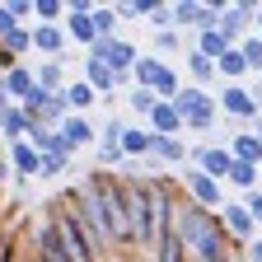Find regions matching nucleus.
<instances>
[{"label": "nucleus", "mask_w": 262, "mask_h": 262, "mask_svg": "<svg viewBox=\"0 0 262 262\" xmlns=\"http://www.w3.org/2000/svg\"><path fill=\"white\" fill-rule=\"evenodd\" d=\"M178 89H183L178 66H173V61H164V66H159V75H155V94L164 98V103H173V98H178Z\"/></svg>", "instance_id": "obj_24"}, {"label": "nucleus", "mask_w": 262, "mask_h": 262, "mask_svg": "<svg viewBox=\"0 0 262 262\" xmlns=\"http://www.w3.org/2000/svg\"><path fill=\"white\" fill-rule=\"evenodd\" d=\"M122 131H126V117H103V126H98V141H113V145H122Z\"/></svg>", "instance_id": "obj_37"}, {"label": "nucleus", "mask_w": 262, "mask_h": 262, "mask_svg": "<svg viewBox=\"0 0 262 262\" xmlns=\"http://www.w3.org/2000/svg\"><path fill=\"white\" fill-rule=\"evenodd\" d=\"M94 28H98V38L117 42V38H122V19H117V10H113V5H94Z\"/></svg>", "instance_id": "obj_28"}, {"label": "nucleus", "mask_w": 262, "mask_h": 262, "mask_svg": "<svg viewBox=\"0 0 262 262\" xmlns=\"http://www.w3.org/2000/svg\"><path fill=\"white\" fill-rule=\"evenodd\" d=\"M220 262H244V257H239V253H234V257H220Z\"/></svg>", "instance_id": "obj_48"}, {"label": "nucleus", "mask_w": 262, "mask_h": 262, "mask_svg": "<svg viewBox=\"0 0 262 262\" xmlns=\"http://www.w3.org/2000/svg\"><path fill=\"white\" fill-rule=\"evenodd\" d=\"M187 164H196L202 173H211L215 183H225L229 169H234V155H229V145H192Z\"/></svg>", "instance_id": "obj_9"}, {"label": "nucleus", "mask_w": 262, "mask_h": 262, "mask_svg": "<svg viewBox=\"0 0 262 262\" xmlns=\"http://www.w3.org/2000/svg\"><path fill=\"white\" fill-rule=\"evenodd\" d=\"M66 202H71V211L84 220V229L98 239V248L108 253V248H113V234H108V215H103V206H98V196H94L89 187L75 183V187H66Z\"/></svg>", "instance_id": "obj_4"}, {"label": "nucleus", "mask_w": 262, "mask_h": 262, "mask_svg": "<svg viewBox=\"0 0 262 262\" xmlns=\"http://www.w3.org/2000/svg\"><path fill=\"white\" fill-rule=\"evenodd\" d=\"M66 28L61 24H33V52H38L42 61H61L66 56Z\"/></svg>", "instance_id": "obj_11"}, {"label": "nucleus", "mask_w": 262, "mask_h": 262, "mask_svg": "<svg viewBox=\"0 0 262 262\" xmlns=\"http://www.w3.org/2000/svg\"><path fill=\"white\" fill-rule=\"evenodd\" d=\"M229 155H234L239 164H253V169H262V141L253 136L248 126H244V131H234V136H229Z\"/></svg>", "instance_id": "obj_17"}, {"label": "nucleus", "mask_w": 262, "mask_h": 262, "mask_svg": "<svg viewBox=\"0 0 262 262\" xmlns=\"http://www.w3.org/2000/svg\"><path fill=\"white\" fill-rule=\"evenodd\" d=\"M61 28H66V38H71V42H80L84 52L98 42V28H94V10H89V14H66V24H61Z\"/></svg>", "instance_id": "obj_18"}, {"label": "nucleus", "mask_w": 262, "mask_h": 262, "mask_svg": "<svg viewBox=\"0 0 262 262\" xmlns=\"http://www.w3.org/2000/svg\"><path fill=\"white\" fill-rule=\"evenodd\" d=\"M183 66H187V75H192V84H196V89H211V80H215V61H206L202 52L192 47V52L183 56Z\"/></svg>", "instance_id": "obj_23"}, {"label": "nucleus", "mask_w": 262, "mask_h": 262, "mask_svg": "<svg viewBox=\"0 0 262 262\" xmlns=\"http://www.w3.org/2000/svg\"><path fill=\"white\" fill-rule=\"evenodd\" d=\"M122 178V173H117ZM131 187V248L155 253V244L173 229V183L164 173H145V178H122Z\"/></svg>", "instance_id": "obj_1"}, {"label": "nucleus", "mask_w": 262, "mask_h": 262, "mask_svg": "<svg viewBox=\"0 0 262 262\" xmlns=\"http://www.w3.org/2000/svg\"><path fill=\"white\" fill-rule=\"evenodd\" d=\"M173 229H178V239L187 244V257H192V262L234 257V244H229L220 215H215V211H202L192 196H178V206H173Z\"/></svg>", "instance_id": "obj_2"}, {"label": "nucleus", "mask_w": 262, "mask_h": 262, "mask_svg": "<svg viewBox=\"0 0 262 262\" xmlns=\"http://www.w3.org/2000/svg\"><path fill=\"white\" fill-rule=\"evenodd\" d=\"M61 173H71V159H61V155H42V178H61Z\"/></svg>", "instance_id": "obj_40"}, {"label": "nucleus", "mask_w": 262, "mask_h": 262, "mask_svg": "<svg viewBox=\"0 0 262 262\" xmlns=\"http://www.w3.org/2000/svg\"><path fill=\"white\" fill-rule=\"evenodd\" d=\"M10 173H14V169H10L5 159H0V187H5V178H10Z\"/></svg>", "instance_id": "obj_45"}, {"label": "nucleus", "mask_w": 262, "mask_h": 262, "mask_svg": "<svg viewBox=\"0 0 262 262\" xmlns=\"http://www.w3.org/2000/svg\"><path fill=\"white\" fill-rule=\"evenodd\" d=\"M150 28H155V33H169V28H173V5H155Z\"/></svg>", "instance_id": "obj_41"}, {"label": "nucleus", "mask_w": 262, "mask_h": 262, "mask_svg": "<svg viewBox=\"0 0 262 262\" xmlns=\"http://www.w3.org/2000/svg\"><path fill=\"white\" fill-rule=\"evenodd\" d=\"M38 262H75V253L66 248V234L56 229L52 215H42L38 225H33V248H28Z\"/></svg>", "instance_id": "obj_6"}, {"label": "nucleus", "mask_w": 262, "mask_h": 262, "mask_svg": "<svg viewBox=\"0 0 262 262\" xmlns=\"http://www.w3.org/2000/svg\"><path fill=\"white\" fill-rule=\"evenodd\" d=\"M47 215L56 220V229L66 234V248L75 253V262H103V257H108L103 248H98V239H94L89 229H84V220H80V215L71 211V202H66V196L47 202Z\"/></svg>", "instance_id": "obj_3"}, {"label": "nucleus", "mask_w": 262, "mask_h": 262, "mask_svg": "<svg viewBox=\"0 0 262 262\" xmlns=\"http://www.w3.org/2000/svg\"><path fill=\"white\" fill-rule=\"evenodd\" d=\"M215 117H220V103L211 98L206 108H196V113L187 117V131H211V126H215Z\"/></svg>", "instance_id": "obj_35"}, {"label": "nucleus", "mask_w": 262, "mask_h": 262, "mask_svg": "<svg viewBox=\"0 0 262 262\" xmlns=\"http://www.w3.org/2000/svg\"><path fill=\"white\" fill-rule=\"evenodd\" d=\"M84 84H94L98 98H117V94H122V80L108 71L103 61H89V56H84Z\"/></svg>", "instance_id": "obj_15"}, {"label": "nucleus", "mask_w": 262, "mask_h": 262, "mask_svg": "<svg viewBox=\"0 0 262 262\" xmlns=\"http://www.w3.org/2000/svg\"><path fill=\"white\" fill-rule=\"evenodd\" d=\"M244 206H248V215H253V220H257V225H262V187H257V192H248V196H244Z\"/></svg>", "instance_id": "obj_42"}, {"label": "nucleus", "mask_w": 262, "mask_h": 262, "mask_svg": "<svg viewBox=\"0 0 262 262\" xmlns=\"http://www.w3.org/2000/svg\"><path fill=\"white\" fill-rule=\"evenodd\" d=\"M38 24H66V0H33Z\"/></svg>", "instance_id": "obj_33"}, {"label": "nucleus", "mask_w": 262, "mask_h": 262, "mask_svg": "<svg viewBox=\"0 0 262 262\" xmlns=\"http://www.w3.org/2000/svg\"><path fill=\"white\" fill-rule=\"evenodd\" d=\"M61 136H66V145H71V150H89V145H98V126H94L89 117L71 113V117L61 122Z\"/></svg>", "instance_id": "obj_14"}, {"label": "nucleus", "mask_w": 262, "mask_h": 262, "mask_svg": "<svg viewBox=\"0 0 262 262\" xmlns=\"http://www.w3.org/2000/svg\"><path fill=\"white\" fill-rule=\"evenodd\" d=\"M150 150H155V131L145 126V122H126V131H122V155L126 159H150Z\"/></svg>", "instance_id": "obj_12"}, {"label": "nucleus", "mask_w": 262, "mask_h": 262, "mask_svg": "<svg viewBox=\"0 0 262 262\" xmlns=\"http://www.w3.org/2000/svg\"><path fill=\"white\" fill-rule=\"evenodd\" d=\"M220 225H225V234H229V244H253L257 239V220L248 215V206L244 202H225V211H220Z\"/></svg>", "instance_id": "obj_10"}, {"label": "nucleus", "mask_w": 262, "mask_h": 262, "mask_svg": "<svg viewBox=\"0 0 262 262\" xmlns=\"http://www.w3.org/2000/svg\"><path fill=\"white\" fill-rule=\"evenodd\" d=\"M215 75H220V80H229V84L253 80V71H248V61H244V52H239V47H229V52L215 61Z\"/></svg>", "instance_id": "obj_19"}, {"label": "nucleus", "mask_w": 262, "mask_h": 262, "mask_svg": "<svg viewBox=\"0 0 262 262\" xmlns=\"http://www.w3.org/2000/svg\"><path fill=\"white\" fill-rule=\"evenodd\" d=\"M215 103H220L225 117H234L239 126H253V122L262 117V108H257V98L248 94V84H225V89L215 94Z\"/></svg>", "instance_id": "obj_7"}, {"label": "nucleus", "mask_w": 262, "mask_h": 262, "mask_svg": "<svg viewBox=\"0 0 262 262\" xmlns=\"http://www.w3.org/2000/svg\"><path fill=\"white\" fill-rule=\"evenodd\" d=\"M196 52H202L206 61H220V56L229 52V42H225L220 28H211V33H196Z\"/></svg>", "instance_id": "obj_30"}, {"label": "nucleus", "mask_w": 262, "mask_h": 262, "mask_svg": "<svg viewBox=\"0 0 262 262\" xmlns=\"http://www.w3.org/2000/svg\"><path fill=\"white\" fill-rule=\"evenodd\" d=\"M33 75H38V84L47 94H66V61H33Z\"/></svg>", "instance_id": "obj_22"}, {"label": "nucleus", "mask_w": 262, "mask_h": 262, "mask_svg": "<svg viewBox=\"0 0 262 262\" xmlns=\"http://www.w3.org/2000/svg\"><path fill=\"white\" fill-rule=\"evenodd\" d=\"M248 131H253V136H257V141H262V117H257V122H253V126H248Z\"/></svg>", "instance_id": "obj_46"}, {"label": "nucleus", "mask_w": 262, "mask_h": 262, "mask_svg": "<svg viewBox=\"0 0 262 262\" xmlns=\"http://www.w3.org/2000/svg\"><path fill=\"white\" fill-rule=\"evenodd\" d=\"M10 169H14V178H19V183L42 178V155L33 150L28 141H14V145H10Z\"/></svg>", "instance_id": "obj_13"}, {"label": "nucleus", "mask_w": 262, "mask_h": 262, "mask_svg": "<svg viewBox=\"0 0 262 262\" xmlns=\"http://www.w3.org/2000/svg\"><path fill=\"white\" fill-rule=\"evenodd\" d=\"M155 5H159V0H117V19H150L155 14Z\"/></svg>", "instance_id": "obj_32"}, {"label": "nucleus", "mask_w": 262, "mask_h": 262, "mask_svg": "<svg viewBox=\"0 0 262 262\" xmlns=\"http://www.w3.org/2000/svg\"><path fill=\"white\" fill-rule=\"evenodd\" d=\"M159 66H164V61H159L155 52H141V61H136V71H131V80H136L141 89H155V75H159Z\"/></svg>", "instance_id": "obj_31"}, {"label": "nucleus", "mask_w": 262, "mask_h": 262, "mask_svg": "<svg viewBox=\"0 0 262 262\" xmlns=\"http://www.w3.org/2000/svg\"><path fill=\"white\" fill-rule=\"evenodd\" d=\"M178 183L187 187V196H192L202 211H215V215H220L225 202H229V196H225V183H215L211 173H202L196 164H183V169H178Z\"/></svg>", "instance_id": "obj_5"}, {"label": "nucleus", "mask_w": 262, "mask_h": 262, "mask_svg": "<svg viewBox=\"0 0 262 262\" xmlns=\"http://www.w3.org/2000/svg\"><path fill=\"white\" fill-rule=\"evenodd\" d=\"M150 131H155V136H183V131H187V122H183V113L173 108V103H164V98H159V108L150 113V122H145Z\"/></svg>", "instance_id": "obj_16"}, {"label": "nucleus", "mask_w": 262, "mask_h": 262, "mask_svg": "<svg viewBox=\"0 0 262 262\" xmlns=\"http://www.w3.org/2000/svg\"><path fill=\"white\" fill-rule=\"evenodd\" d=\"M253 33H257V38H262V5H257V24H253Z\"/></svg>", "instance_id": "obj_47"}, {"label": "nucleus", "mask_w": 262, "mask_h": 262, "mask_svg": "<svg viewBox=\"0 0 262 262\" xmlns=\"http://www.w3.org/2000/svg\"><path fill=\"white\" fill-rule=\"evenodd\" d=\"M196 19H202V0H178V5H173V28L183 24V28L196 33Z\"/></svg>", "instance_id": "obj_34"}, {"label": "nucleus", "mask_w": 262, "mask_h": 262, "mask_svg": "<svg viewBox=\"0 0 262 262\" xmlns=\"http://www.w3.org/2000/svg\"><path fill=\"white\" fill-rule=\"evenodd\" d=\"M5 84H10V94H14V103H24V98L38 89V75H33V66H14V71L5 75Z\"/></svg>", "instance_id": "obj_26"}, {"label": "nucleus", "mask_w": 262, "mask_h": 262, "mask_svg": "<svg viewBox=\"0 0 262 262\" xmlns=\"http://www.w3.org/2000/svg\"><path fill=\"white\" fill-rule=\"evenodd\" d=\"M253 24H257V5L253 0H234V5H225V14H220V33H225V42L229 47H239L248 33H253Z\"/></svg>", "instance_id": "obj_8"}, {"label": "nucleus", "mask_w": 262, "mask_h": 262, "mask_svg": "<svg viewBox=\"0 0 262 262\" xmlns=\"http://www.w3.org/2000/svg\"><path fill=\"white\" fill-rule=\"evenodd\" d=\"M5 10H10L14 24H24V28H33L28 19H38V14H33V0H5Z\"/></svg>", "instance_id": "obj_39"}, {"label": "nucleus", "mask_w": 262, "mask_h": 262, "mask_svg": "<svg viewBox=\"0 0 262 262\" xmlns=\"http://www.w3.org/2000/svg\"><path fill=\"white\" fill-rule=\"evenodd\" d=\"M66 103H71V113L89 117V108H98L103 98H98V94H94V84H84V75H80V80H71V84H66Z\"/></svg>", "instance_id": "obj_21"}, {"label": "nucleus", "mask_w": 262, "mask_h": 262, "mask_svg": "<svg viewBox=\"0 0 262 262\" xmlns=\"http://www.w3.org/2000/svg\"><path fill=\"white\" fill-rule=\"evenodd\" d=\"M257 173H262V169H257Z\"/></svg>", "instance_id": "obj_49"}, {"label": "nucleus", "mask_w": 262, "mask_h": 262, "mask_svg": "<svg viewBox=\"0 0 262 262\" xmlns=\"http://www.w3.org/2000/svg\"><path fill=\"white\" fill-rule=\"evenodd\" d=\"M244 262H262V234H257V239L244 248Z\"/></svg>", "instance_id": "obj_44"}, {"label": "nucleus", "mask_w": 262, "mask_h": 262, "mask_svg": "<svg viewBox=\"0 0 262 262\" xmlns=\"http://www.w3.org/2000/svg\"><path fill=\"white\" fill-rule=\"evenodd\" d=\"M14 108V94H10V84H5V75H0V117H5Z\"/></svg>", "instance_id": "obj_43"}, {"label": "nucleus", "mask_w": 262, "mask_h": 262, "mask_svg": "<svg viewBox=\"0 0 262 262\" xmlns=\"http://www.w3.org/2000/svg\"><path fill=\"white\" fill-rule=\"evenodd\" d=\"M206 103H211V89H196V84H183V89H178V98H173V108L183 113V122H187L196 108H206Z\"/></svg>", "instance_id": "obj_25"}, {"label": "nucleus", "mask_w": 262, "mask_h": 262, "mask_svg": "<svg viewBox=\"0 0 262 262\" xmlns=\"http://www.w3.org/2000/svg\"><path fill=\"white\" fill-rule=\"evenodd\" d=\"M66 117H71V103H66V94H52V98H47V108L38 113V122H42V126H52V131H61V122H66Z\"/></svg>", "instance_id": "obj_29"}, {"label": "nucleus", "mask_w": 262, "mask_h": 262, "mask_svg": "<svg viewBox=\"0 0 262 262\" xmlns=\"http://www.w3.org/2000/svg\"><path fill=\"white\" fill-rule=\"evenodd\" d=\"M239 52H244V61H248V71L262 75V38H257V33H248V38L239 42Z\"/></svg>", "instance_id": "obj_36"}, {"label": "nucleus", "mask_w": 262, "mask_h": 262, "mask_svg": "<svg viewBox=\"0 0 262 262\" xmlns=\"http://www.w3.org/2000/svg\"><path fill=\"white\" fill-rule=\"evenodd\" d=\"M155 262H192L187 257V244L178 239V229H169V234L155 244Z\"/></svg>", "instance_id": "obj_27"}, {"label": "nucleus", "mask_w": 262, "mask_h": 262, "mask_svg": "<svg viewBox=\"0 0 262 262\" xmlns=\"http://www.w3.org/2000/svg\"><path fill=\"white\" fill-rule=\"evenodd\" d=\"M178 52V28H169V33H155V56L164 61V56H173Z\"/></svg>", "instance_id": "obj_38"}, {"label": "nucleus", "mask_w": 262, "mask_h": 262, "mask_svg": "<svg viewBox=\"0 0 262 262\" xmlns=\"http://www.w3.org/2000/svg\"><path fill=\"white\" fill-rule=\"evenodd\" d=\"M122 103L131 108V117H136V122H150V113L159 108V94H155V89H141V84H131V89L122 94Z\"/></svg>", "instance_id": "obj_20"}]
</instances>
